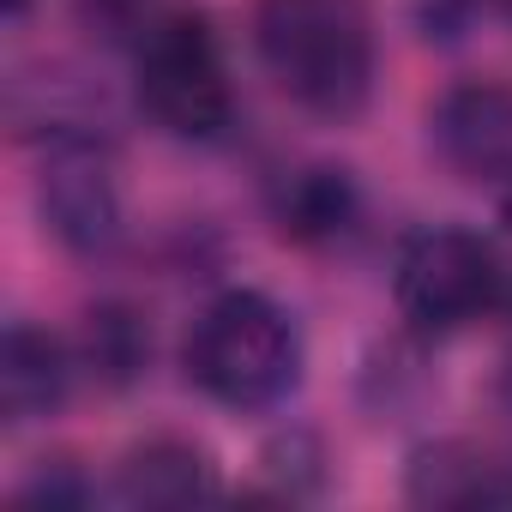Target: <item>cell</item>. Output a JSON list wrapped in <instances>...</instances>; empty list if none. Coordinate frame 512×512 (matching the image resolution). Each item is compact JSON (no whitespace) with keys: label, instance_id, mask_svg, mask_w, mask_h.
<instances>
[{"label":"cell","instance_id":"9","mask_svg":"<svg viewBox=\"0 0 512 512\" xmlns=\"http://www.w3.org/2000/svg\"><path fill=\"white\" fill-rule=\"evenodd\" d=\"M410 500L422 506H482V500H506V488L488 476V464L464 446H428L410 464Z\"/></svg>","mask_w":512,"mask_h":512},{"label":"cell","instance_id":"10","mask_svg":"<svg viewBox=\"0 0 512 512\" xmlns=\"http://www.w3.org/2000/svg\"><path fill=\"white\" fill-rule=\"evenodd\" d=\"M356 223V187L344 181V169H308L296 175L290 199H284V229L302 241H332Z\"/></svg>","mask_w":512,"mask_h":512},{"label":"cell","instance_id":"2","mask_svg":"<svg viewBox=\"0 0 512 512\" xmlns=\"http://www.w3.org/2000/svg\"><path fill=\"white\" fill-rule=\"evenodd\" d=\"M187 380L223 410H272L302 380V332L272 296L229 290L187 332Z\"/></svg>","mask_w":512,"mask_h":512},{"label":"cell","instance_id":"14","mask_svg":"<svg viewBox=\"0 0 512 512\" xmlns=\"http://www.w3.org/2000/svg\"><path fill=\"white\" fill-rule=\"evenodd\" d=\"M494 7H506V13H512V0H494Z\"/></svg>","mask_w":512,"mask_h":512},{"label":"cell","instance_id":"4","mask_svg":"<svg viewBox=\"0 0 512 512\" xmlns=\"http://www.w3.org/2000/svg\"><path fill=\"white\" fill-rule=\"evenodd\" d=\"M398 314L422 338L464 332L470 320L494 314L500 302V260L494 247L470 229H422L398 253V278H392Z\"/></svg>","mask_w":512,"mask_h":512},{"label":"cell","instance_id":"5","mask_svg":"<svg viewBox=\"0 0 512 512\" xmlns=\"http://www.w3.org/2000/svg\"><path fill=\"white\" fill-rule=\"evenodd\" d=\"M37 205L49 235L79 253V260H103L121 241V187H115V163L97 139L85 133H55L37 169Z\"/></svg>","mask_w":512,"mask_h":512},{"label":"cell","instance_id":"1","mask_svg":"<svg viewBox=\"0 0 512 512\" xmlns=\"http://www.w3.org/2000/svg\"><path fill=\"white\" fill-rule=\"evenodd\" d=\"M253 49L272 85L320 121H350L374 97V25L362 0H260Z\"/></svg>","mask_w":512,"mask_h":512},{"label":"cell","instance_id":"7","mask_svg":"<svg viewBox=\"0 0 512 512\" xmlns=\"http://www.w3.org/2000/svg\"><path fill=\"white\" fill-rule=\"evenodd\" d=\"M73 386V356L61 338H49L43 326H7V344H0V410H7L13 428L43 422L67 404Z\"/></svg>","mask_w":512,"mask_h":512},{"label":"cell","instance_id":"13","mask_svg":"<svg viewBox=\"0 0 512 512\" xmlns=\"http://www.w3.org/2000/svg\"><path fill=\"white\" fill-rule=\"evenodd\" d=\"M506 223H512V181H506Z\"/></svg>","mask_w":512,"mask_h":512},{"label":"cell","instance_id":"15","mask_svg":"<svg viewBox=\"0 0 512 512\" xmlns=\"http://www.w3.org/2000/svg\"><path fill=\"white\" fill-rule=\"evenodd\" d=\"M506 500H512V488H506Z\"/></svg>","mask_w":512,"mask_h":512},{"label":"cell","instance_id":"3","mask_svg":"<svg viewBox=\"0 0 512 512\" xmlns=\"http://www.w3.org/2000/svg\"><path fill=\"white\" fill-rule=\"evenodd\" d=\"M139 103L175 139H223L235 121V85L223 43L199 13L157 19L139 43Z\"/></svg>","mask_w":512,"mask_h":512},{"label":"cell","instance_id":"12","mask_svg":"<svg viewBox=\"0 0 512 512\" xmlns=\"http://www.w3.org/2000/svg\"><path fill=\"white\" fill-rule=\"evenodd\" d=\"M145 7H151V0H85V13H91L109 37L139 31V25H145Z\"/></svg>","mask_w":512,"mask_h":512},{"label":"cell","instance_id":"6","mask_svg":"<svg viewBox=\"0 0 512 512\" xmlns=\"http://www.w3.org/2000/svg\"><path fill=\"white\" fill-rule=\"evenodd\" d=\"M434 151L464 181H512V91L506 85H452L428 115Z\"/></svg>","mask_w":512,"mask_h":512},{"label":"cell","instance_id":"8","mask_svg":"<svg viewBox=\"0 0 512 512\" xmlns=\"http://www.w3.org/2000/svg\"><path fill=\"white\" fill-rule=\"evenodd\" d=\"M217 494V470L193 440H145L121 464V500L127 506H193Z\"/></svg>","mask_w":512,"mask_h":512},{"label":"cell","instance_id":"11","mask_svg":"<svg viewBox=\"0 0 512 512\" xmlns=\"http://www.w3.org/2000/svg\"><path fill=\"white\" fill-rule=\"evenodd\" d=\"M85 356H91V368H97L109 386H127V380L145 368L151 338H145V326H139L127 308H97L91 326H85Z\"/></svg>","mask_w":512,"mask_h":512}]
</instances>
